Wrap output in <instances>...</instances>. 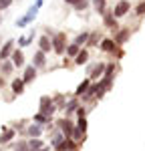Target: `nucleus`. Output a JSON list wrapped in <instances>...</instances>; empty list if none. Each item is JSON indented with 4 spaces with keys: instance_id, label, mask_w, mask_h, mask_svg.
Returning a JSON list of instances; mask_svg holds the SVG:
<instances>
[{
    "instance_id": "1",
    "label": "nucleus",
    "mask_w": 145,
    "mask_h": 151,
    "mask_svg": "<svg viewBox=\"0 0 145 151\" xmlns=\"http://www.w3.org/2000/svg\"><path fill=\"white\" fill-rule=\"evenodd\" d=\"M99 48H101V52H105V55H111V57H123L125 52H123V48L117 47L115 45V40L111 38V36H107V38H103L101 42H99Z\"/></svg>"
},
{
    "instance_id": "2",
    "label": "nucleus",
    "mask_w": 145,
    "mask_h": 151,
    "mask_svg": "<svg viewBox=\"0 0 145 151\" xmlns=\"http://www.w3.org/2000/svg\"><path fill=\"white\" fill-rule=\"evenodd\" d=\"M50 42H52V52L55 55L62 57L67 52V35L65 32H55V36L50 38Z\"/></svg>"
},
{
    "instance_id": "3",
    "label": "nucleus",
    "mask_w": 145,
    "mask_h": 151,
    "mask_svg": "<svg viewBox=\"0 0 145 151\" xmlns=\"http://www.w3.org/2000/svg\"><path fill=\"white\" fill-rule=\"evenodd\" d=\"M105 67H107V65H105L103 60L91 63V65L87 67V77H89V79H91L93 83H95V81H99V79H101V77L105 75Z\"/></svg>"
},
{
    "instance_id": "4",
    "label": "nucleus",
    "mask_w": 145,
    "mask_h": 151,
    "mask_svg": "<svg viewBox=\"0 0 145 151\" xmlns=\"http://www.w3.org/2000/svg\"><path fill=\"white\" fill-rule=\"evenodd\" d=\"M55 111H57V107H55V103H52V97L42 95L40 101H38V113H42L45 117H52Z\"/></svg>"
},
{
    "instance_id": "5",
    "label": "nucleus",
    "mask_w": 145,
    "mask_h": 151,
    "mask_svg": "<svg viewBox=\"0 0 145 151\" xmlns=\"http://www.w3.org/2000/svg\"><path fill=\"white\" fill-rule=\"evenodd\" d=\"M129 10H131V2H129V0H117V2H115V8L111 12H113L115 18H123V16L129 14Z\"/></svg>"
},
{
    "instance_id": "6",
    "label": "nucleus",
    "mask_w": 145,
    "mask_h": 151,
    "mask_svg": "<svg viewBox=\"0 0 145 151\" xmlns=\"http://www.w3.org/2000/svg\"><path fill=\"white\" fill-rule=\"evenodd\" d=\"M57 129H59L65 137H71L72 131H75V121H71L69 117H62V119L57 121Z\"/></svg>"
},
{
    "instance_id": "7",
    "label": "nucleus",
    "mask_w": 145,
    "mask_h": 151,
    "mask_svg": "<svg viewBox=\"0 0 145 151\" xmlns=\"http://www.w3.org/2000/svg\"><path fill=\"white\" fill-rule=\"evenodd\" d=\"M36 14H38V8H36L34 4H32V6L28 8V12L16 20V26H18V28H24V26H28V24H30V22H32V20L36 18Z\"/></svg>"
},
{
    "instance_id": "8",
    "label": "nucleus",
    "mask_w": 145,
    "mask_h": 151,
    "mask_svg": "<svg viewBox=\"0 0 145 151\" xmlns=\"http://www.w3.org/2000/svg\"><path fill=\"white\" fill-rule=\"evenodd\" d=\"M129 36H131V28H127V26H125V28H117V30L113 32L111 38L115 40V45H117V47H123V45L129 40Z\"/></svg>"
},
{
    "instance_id": "9",
    "label": "nucleus",
    "mask_w": 145,
    "mask_h": 151,
    "mask_svg": "<svg viewBox=\"0 0 145 151\" xmlns=\"http://www.w3.org/2000/svg\"><path fill=\"white\" fill-rule=\"evenodd\" d=\"M79 147H81V145H79L75 139H71V137H65V139H62L59 145L55 147V151H75V149H79Z\"/></svg>"
},
{
    "instance_id": "10",
    "label": "nucleus",
    "mask_w": 145,
    "mask_h": 151,
    "mask_svg": "<svg viewBox=\"0 0 145 151\" xmlns=\"http://www.w3.org/2000/svg\"><path fill=\"white\" fill-rule=\"evenodd\" d=\"M14 42H16V40L8 38V40H6V42H4V45L0 47V60H8V58H10L12 50L16 48V47H14Z\"/></svg>"
},
{
    "instance_id": "11",
    "label": "nucleus",
    "mask_w": 145,
    "mask_h": 151,
    "mask_svg": "<svg viewBox=\"0 0 145 151\" xmlns=\"http://www.w3.org/2000/svg\"><path fill=\"white\" fill-rule=\"evenodd\" d=\"M103 26H107L109 30H113V32L119 28V24H117V18L113 16V12H111V10H107L105 14H103Z\"/></svg>"
},
{
    "instance_id": "12",
    "label": "nucleus",
    "mask_w": 145,
    "mask_h": 151,
    "mask_svg": "<svg viewBox=\"0 0 145 151\" xmlns=\"http://www.w3.org/2000/svg\"><path fill=\"white\" fill-rule=\"evenodd\" d=\"M10 63L14 65V69H22V67H24V55H22L20 48H14V50H12Z\"/></svg>"
},
{
    "instance_id": "13",
    "label": "nucleus",
    "mask_w": 145,
    "mask_h": 151,
    "mask_svg": "<svg viewBox=\"0 0 145 151\" xmlns=\"http://www.w3.org/2000/svg\"><path fill=\"white\" fill-rule=\"evenodd\" d=\"M42 131H45V127H42V125H38V123H30L28 127L24 129V133H26L30 139H36V137H40V135H42Z\"/></svg>"
},
{
    "instance_id": "14",
    "label": "nucleus",
    "mask_w": 145,
    "mask_h": 151,
    "mask_svg": "<svg viewBox=\"0 0 145 151\" xmlns=\"http://www.w3.org/2000/svg\"><path fill=\"white\" fill-rule=\"evenodd\" d=\"M91 79H89V77H87V79H83V81L79 83V87H77V89H75V93H72V97H77V99H81V97H83L85 93H87V91H89V87H91Z\"/></svg>"
},
{
    "instance_id": "15",
    "label": "nucleus",
    "mask_w": 145,
    "mask_h": 151,
    "mask_svg": "<svg viewBox=\"0 0 145 151\" xmlns=\"http://www.w3.org/2000/svg\"><path fill=\"white\" fill-rule=\"evenodd\" d=\"M79 105H81V103H79V99H77V97H71V99L65 103V109H62V111H65V117H69V119H71V115L77 111V107H79Z\"/></svg>"
},
{
    "instance_id": "16",
    "label": "nucleus",
    "mask_w": 145,
    "mask_h": 151,
    "mask_svg": "<svg viewBox=\"0 0 145 151\" xmlns=\"http://www.w3.org/2000/svg\"><path fill=\"white\" fill-rule=\"evenodd\" d=\"M32 67L34 69H45L47 67V55L42 50H36L34 57H32Z\"/></svg>"
},
{
    "instance_id": "17",
    "label": "nucleus",
    "mask_w": 145,
    "mask_h": 151,
    "mask_svg": "<svg viewBox=\"0 0 145 151\" xmlns=\"http://www.w3.org/2000/svg\"><path fill=\"white\" fill-rule=\"evenodd\" d=\"M38 50H42L45 55L52 50V42H50V36L42 35V36H40V38H38Z\"/></svg>"
},
{
    "instance_id": "18",
    "label": "nucleus",
    "mask_w": 145,
    "mask_h": 151,
    "mask_svg": "<svg viewBox=\"0 0 145 151\" xmlns=\"http://www.w3.org/2000/svg\"><path fill=\"white\" fill-rule=\"evenodd\" d=\"M89 48H81V50H79V52H77V57H75V65H77V67H81V65H85V63H89Z\"/></svg>"
},
{
    "instance_id": "19",
    "label": "nucleus",
    "mask_w": 145,
    "mask_h": 151,
    "mask_svg": "<svg viewBox=\"0 0 145 151\" xmlns=\"http://www.w3.org/2000/svg\"><path fill=\"white\" fill-rule=\"evenodd\" d=\"M36 70L38 69H34L32 65H28L26 69H24V75H22V81H24V85H28V83H32L36 79Z\"/></svg>"
},
{
    "instance_id": "20",
    "label": "nucleus",
    "mask_w": 145,
    "mask_h": 151,
    "mask_svg": "<svg viewBox=\"0 0 145 151\" xmlns=\"http://www.w3.org/2000/svg\"><path fill=\"white\" fill-rule=\"evenodd\" d=\"M103 40V36L99 35V30H93V32H89V40H87V45H85V48L89 47H99V42Z\"/></svg>"
},
{
    "instance_id": "21",
    "label": "nucleus",
    "mask_w": 145,
    "mask_h": 151,
    "mask_svg": "<svg viewBox=\"0 0 145 151\" xmlns=\"http://www.w3.org/2000/svg\"><path fill=\"white\" fill-rule=\"evenodd\" d=\"M0 73H2V77H10L14 73V65L10 63V58L8 60H0Z\"/></svg>"
},
{
    "instance_id": "22",
    "label": "nucleus",
    "mask_w": 145,
    "mask_h": 151,
    "mask_svg": "<svg viewBox=\"0 0 145 151\" xmlns=\"http://www.w3.org/2000/svg\"><path fill=\"white\" fill-rule=\"evenodd\" d=\"M14 133H16V131H14V129H4V131H2V133H0V145H6V143H10L12 139H14Z\"/></svg>"
},
{
    "instance_id": "23",
    "label": "nucleus",
    "mask_w": 145,
    "mask_h": 151,
    "mask_svg": "<svg viewBox=\"0 0 145 151\" xmlns=\"http://www.w3.org/2000/svg\"><path fill=\"white\" fill-rule=\"evenodd\" d=\"M10 87H12V93L14 95H22L24 93V81L22 79H12V83H10Z\"/></svg>"
},
{
    "instance_id": "24",
    "label": "nucleus",
    "mask_w": 145,
    "mask_h": 151,
    "mask_svg": "<svg viewBox=\"0 0 145 151\" xmlns=\"http://www.w3.org/2000/svg\"><path fill=\"white\" fill-rule=\"evenodd\" d=\"M91 2H93V8H95L97 14L103 16V14L107 12V0H91Z\"/></svg>"
},
{
    "instance_id": "25",
    "label": "nucleus",
    "mask_w": 145,
    "mask_h": 151,
    "mask_svg": "<svg viewBox=\"0 0 145 151\" xmlns=\"http://www.w3.org/2000/svg\"><path fill=\"white\" fill-rule=\"evenodd\" d=\"M113 83H115L113 77H101V79H99V85L103 87V91H105V93H109V91L113 89Z\"/></svg>"
},
{
    "instance_id": "26",
    "label": "nucleus",
    "mask_w": 145,
    "mask_h": 151,
    "mask_svg": "<svg viewBox=\"0 0 145 151\" xmlns=\"http://www.w3.org/2000/svg\"><path fill=\"white\" fill-rule=\"evenodd\" d=\"M32 40H34V30H30V32H28L26 36H20V38H18V47H20V48L28 47Z\"/></svg>"
},
{
    "instance_id": "27",
    "label": "nucleus",
    "mask_w": 145,
    "mask_h": 151,
    "mask_svg": "<svg viewBox=\"0 0 145 151\" xmlns=\"http://www.w3.org/2000/svg\"><path fill=\"white\" fill-rule=\"evenodd\" d=\"M50 131H52V135H50V145H52V147H57L60 141L65 139V135L60 133L59 129H50Z\"/></svg>"
},
{
    "instance_id": "28",
    "label": "nucleus",
    "mask_w": 145,
    "mask_h": 151,
    "mask_svg": "<svg viewBox=\"0 0 145 151\" xmlns=\"http://www.w3.org/2000/svg\"><path fill=\"white\" fill-rule=\"evenodd\" d=\"M26 143H28V149H30V151H38V149L45 147V143H42L40 137H36V139H28Z\"/></svg>"
},
{
    "instance_id": "29",
    "label": "nucleus",
    "mask_w": 145,
    "mask_h": 151,
    "mask_svg": "<svg viewBox=\"0 0 145 151\" xmlns=\"http://www.w3.org/2000/svg\"><path fill=\"white\" fill-rule=\"evenodd\" d=\"M87 40H89V32H79V35L75 36V40H72V42H75L77 47L83 48L85 45H87Z\"/></svg>"
},
{
    "instance_id": "30",
    "label": "nucleus",
    "mask_w": 145,
    "mask_h": 151,
    "mask_svg": "<svg viewBox=\"0 0 145 151\" xmlns=\"http://www.w3.org/2000/svg\"><path fill=\"white\" fill-rule=\"evenodd\" d=\"M79 50H81V47H77L75 42H71V45H67V52L65 55H67V58H75Z\"/></svg>"
},
{
    "instance_id": "31",
    "label": "nucleus",
    "mask_w": 145,
    "mask_h": 151,
    "mask_svg": "<svg viewBox=\"0 0 145 151\" xmlns=\"http://www.w3.org/2000/svg\"><path fill=\"white\" fill-rule=\"evenodd\" d=\"M52 103H55V107H57V109H65L67 97H65V95H55V97H52Z\"/></svg>"
},
{
    "instance_id": "32",
    "label": "nucleus",
    "mask_w": 145,
    "mask_h": 151,
    "mask_svg": "<svg viewBox=\"0 0 145 151\" xmlns=\"http://www.w3.org/2000/svg\"><path fill=\"white\" fill-rule=\"evenodd\" d=\"M133 14L137 16V18H141V16H145V0H141L135 8H133Z\"/></svg>"
},
{
    "instance_id": "33",
    "label": "nucleus",
    "mask_w": 145,
    "mask_h": 151,
    "mask_svg": "<svg viewBox=\"0 0 145 151\" xmlns=\"http://www.w3.org/2000/svg\"><path fill=\"white\" fill-rule=\"evenodd\" d=\"M115 70H117V65H115V63H107L103 77H113V79H115Z\"/></svg>"
},
{
    "instance_id": "34",
    "label": "nucleus",
    "mask_w": 145,
    "mask_h": 151,
    "mask_svg": "<svg viewBox=\"0 0 145 151\" xmlns=\"http://www.w3.org/2000/svg\"><path fill=\"white\" fill-rule=\"evenodd\" d=\"M75 127L79 129V131H83V133H87V127H89V123H87V117H81V119H77Z\"/></svg>"
},
{
    "instance_id": "35",
    "label": "nucleus",
    "mask_w": 145,
    "mask_h": 151,
    "mask_svg": "<svg viewBox=\"0 0 145 151\" xmlns=\"http://www.w3.org/2000/svg\"><path fill=\"white\" fill-rule=\"evenodd\" d=\"M89 6H91V0H83V2H79V4L75 6V10L77 12H85Z\"/></svg>"
},
{
    "instance_id": "36",
    "label": "nucleus",
    "mask_w": 145,
    "mask_h": 151,
    "mask_svg": "<svg viewBox=\"0 0 145 151\" xmlns=\"http://www.w3.org/2000/svg\"><path fill=\"white\" fill-rule=\"evenodd\" d=\"M14 151H30L28 149V143L26 141H18V143H14Z\"/></svg>"
},
{
    "instance_id": "37",
    "label": "nucleus",
    "mask_w": 145,
    "mask_h": 151,
    "mask_svg": "<svg viewBox=\"0 0 145 151\" xmlns=\"http://www.w3.org/2000/svg\"><path fill=\"white\" fill-rule=\"evenodd\" d=\"M75 115H77V119H81V117H87V107L79 105V107H77V111H75Z\"/></svg>"
},
{
    "instance_id": "38",
    "label": "nucleus",
    "mask_w": 145,
    "mask_h": 151,
    "mask_svg": "<svg viewBox=\"0 0 145 151\" xmlns=\"http://www.w3.org/2000/svg\"><path fill=\"white\" fill-rule=\"evenodd\" d=\"M12 6V0H0V10H6Z\"/></svg>"
},
{
    "instance_id": "39",
    "label": "nucleus",
    "mask_w": 145,
    "mask_h": 151,
    "mask_svg": "<svg viewBox=\"0 0 145 151\" xmlns=\"http://www.w3.org/2000/svg\"><path fill=\"white\" fill-rule=\"evenodd\" d=\"M62 2H65V4H69V6H72V8H75V6H77L79 2H83V0H62Z\"/></svg>"
},
{
    "instance_id": "40",
    "label": "nucleus",
    "mask_w": 145,
    "mask_h": 151,
    "mask_svg": "<svg viewBox=\"0 0 145 151\" xmlns=\"http://www.w3.org/2000/svg\"><path fill=\"white\" fill-rule=\"evenodd\" d=\"M42 4H45V0H36V2H34V6H36V8H40Z\"/></svg>"
},
{
    "instance_id": "41",
    "label": "nucleus",
    "mask_w": 145,
    "mask_h": 151,
    "mask_svg": "<svg viewBox=\"0 0 145 151\" xmlns=\"http://www.w3.org/2000/svg\"><path fill=\"white\" fill-rule=\"evenodd\" d=\"M4 87V77H0V89Z\"/></svg>"
},
{
    "instance_id": "42",
    "label": "nucleus",
    "mask_w": 145,
    "mask_h": 151,
    "mask_svg": "<svg viewBox=\"0 0 145 151\" xmlns=\"http://www.w3.org/2000/svg\"><path fill=\"white\" fill-rule=\"evenodd\" d=\"M38 151H50V147H47V145H45L42 149H38Z\"/></svg>"
},
{
    "instance_id": "43",
    "label": "nucleus",
    "mask_w": 145,
    "mask_h": 151,
    "mask_svg": "<svg viewBox=\"0 0 145 151\" xmlns=\"http://www.w3.org/2000/svg\"><path fill=\"white\" fill-rule=\"evenodd\" d=\"M0 47H2V36H0Z\"/></svg>"
},
{
    "instance_id": "44",
    "label": "nucleus",
    "mask_w": 145,
    "mask_h": 151,
    "mask_svg": "<svg viewBox=\"0 0 145 151\" xmlns=\"http://www.w3.org/2000/svg\"><path fill=\"white\" fill-rule=\"evenodd\" d=\"M0 18H2V14H0Z\"/></svg>"
},
{
    "instance_id": "45",
    "label": "nucleus",
    "mask_w": 145,
    "mask_h": 151,
    "mask_svg": "<svg viewBox=\"0 0 145 151\" xmlns=\"http://www.w3.org/2000/svg\"><path fill=\"white\" fill-rule=\"evenodd\" d=\"M75 151H79V149H75Z\"/></svg>"
}]
</instances>
